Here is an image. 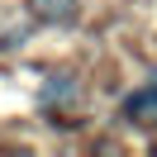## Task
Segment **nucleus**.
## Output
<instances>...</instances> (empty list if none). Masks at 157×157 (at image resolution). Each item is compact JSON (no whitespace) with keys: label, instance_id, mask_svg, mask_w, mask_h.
<instances>
[{"label":"nucleus","instance_id":"nucleus-3","mask_svg":"<svg viewBox=\"0 0 157 157\" xmlns=\"http://www.w3.org/2000/svg\"><path fill=\"white\" fill-rule=\"evenodd\" d=\"M71 100H76V81H71V76H48V81H43V90H38V105H43V109L71 105Z\"/></svg>","mask_w":157,"mask_h":157},{"label":"nucleus","instance_id":"nucleus-1","mask_svg":"<svg viewBox=\"0 0 157 157\" xmlns=\"http://www.w3.org/2000/svg\"><path fill=\"white\" fill-rule=\"evenodd\" d=\"M124 119H138V124H157V76L147 86H138L133 95L124 100Z\"/></svg>","mask_w":157,"mask_h":157},{"label":"nucleus","instance_id":"nucleus-2","mask_svg":"<svg viewBox=\"0 0 157 157\" xmlns=\"http://www.w3.org/2000/svg\"><path fill=\"white\" fill-rule=\"evenodd\" d=\"M33 14H38L43 24H76V0H29Z\"/></svg>","mask_w":157,"mask_h":157}]
</instances>
